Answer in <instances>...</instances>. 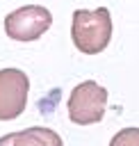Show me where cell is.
<instances>
[{
    "instance_id": "3957f363",
    "label": "cell",
    "mask_w": 139,
    "mask_h": 146,
    "mask_svg": "<svg viewBox=\"0 0 139 146\" xmlns=\"http://www.w3.org/2000/svg\"><path fill=\"white\" fill-rule=\"evenodd\" d=\"M52 25V14L41 5H25L5 16V32L14 41H36Z\"/></svg>"
},
{
    "instance_id": "5b68a950",
    "label": "cell",
    "mask_w": 139,
    "mask_h": 146,
    "mask_svg": "<svg viewBox=\"0 0 139 146\" xmlns=\"http://www.w3.org/2000/svg\"><path fill=\"white\" fill-rule=\"evenodd\" d=\"M0 146H64L62 137L50 128H25L21 132H9L0 137Z\"/></svg>"
},
{
    "instance_id": "277c9868",
    "label": "cell",
    "mask_w": 139,
    "mask_h": 146,
    "mask_svg": "<svg viewBox=\"0 0 139 146\" xmlns=\"http://www.w3.org/2000/svg\"><path fill=\"white\" fill-rule=\"evenodd\" d=\"M30 91V78L21 68L0 71V121H11L23 114Z\"/></svg>"
},
{
    "instance_id": "6da1fadb",
    "label": "cell",
    "mask_w": 139,
    "mask_h": 146,
    "mask_svg": "<svg viewBox=\"0 0 139 146\" xmlns=\"http://www.w3.org/2000/svg\"><path fill=\"white\" fill-rule=\"evenodd\" d=\"M71 39L75 48L84 55H98L107 48L112 39V16L107 7L98 9H75L71 23Z\"/></svg>"
},
{
    "instance_id": "8992f818",
    "label": "cell",
    "mask_w": 139,
    "mask_h": 146,
    "mask_svg": "<svg viewBox=\"0 0 139 146\" xmlns=\"http://www.w3.org/2000/svg\"><path fill=\"white\" fill-rule=\"evenodd\" d=\"M109 146H139V128H123V130H118L112 137Z\"/></svg>"
},
{
    "instance_id": "7a4b0ae2",
    "label": "cell",
    "mask_w": 139,
    "mask_h": 146,
    "mask_svg": "<svg viewBox=\"0 0 139 146\" xmlns=\"http://www.w3.org/2000/svg\"><path fill=\"white\" fill-rule=\"evenodd\" d=\"M107 107V89L93 80L80 82L68 98V116L77 125L98 123Z\"/></svg>"
}]
</instances>
